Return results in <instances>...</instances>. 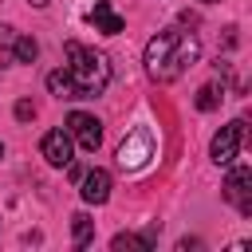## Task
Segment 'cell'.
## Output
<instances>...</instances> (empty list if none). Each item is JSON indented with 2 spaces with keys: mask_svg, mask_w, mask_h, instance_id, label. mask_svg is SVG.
Listing matches in <instances>:
<instances>
[{
  "mask_svg": "<svg viewBox=\"0 0 252 252\" xmlns=\"http://www.w3.org/2000/svg\"><path fill=\"white\" fill-rule=\"evenodd\" d=\"M201 4H217V0H201Z\"/></svg>",
  "mask_w": 252,
  "mask_h": 252,
  "instance_id": "17",
  "label": "cell"
},
{
  "mask_svg": "<svg viewBox=\"0 0 252 252\" xmlns=\"http://www.w3.org/2000/svg\"><path fill=\"white\" fill-rule=\"evenodd\" d=\"M220 193H224V201H228V205H236V213H240V217H252V169H248V165L228 169V177H224Z\"/></svg>",
  "mask_w": 252,
  "mask_h": 252,
  "instance_id": "5",
  "label": "cell"
},
{
  "mask_svg": "<svg viewBox=\"0 0 252 252\" xmlns=\"http://www.w3.org/2000/svg\"><path fill=\"white\" fill-rule=\"evenodd\" d=\"M244 118H232L228 126H220L217 134H213V142H209V158L217 161V165H232L236 161V154H240V146H244Z\"/></svg>",
  "mask_w": 252,
  "mask_h": 252,
  "instance_id": "4",
  "label": "cell"
},
{
  "mask_svg": "<svg viewBox=\"0 0 252 252\" xmlns=\"http://www.w3.org/2000/svg\"><path fill=\"white\" fill-rule=\"evenodd\" d=\"M12 35H16V28H8V24H0V51L8 47V39H12Z\"/></svg>",
  "mask_w": 252,
  "mask_h": 252,
  "instance_id": "15",
  "label": "cell"
},
{
  "mask_svg": "<svg viewBox=\"0 0 252 252\" xmlns=\"http://www.w3.org/2000/svg\"><path fill=\"white\" fill-rule=\"evenodd\" d=\"M28 4H32V8H47L51 0H28Z\"/></svg>",
  "mask_w": 252,
  "mask_h": 252,
  "instance_id": "16",
  "label": "cell"
},
{
  "mask_svg": "<svg viewBox=\"0 0 252 252\" xmlns=\"http://www.w3.org/2000/svg\"><path fill=\"white\" fill-rule=\"evenodd\" d=\"M220 98H224V87H217V83H205L201 91H197V110H217L220 106Z\"/></svg>",
  "mask_w": 252,
  "mask_h": 252,
  "instance_id": "13",
  "label": "cell"
},
{
  "mask_svg": "<svg viewBox=\"0 0 252 252\" xmlns=\"http://www.w3.org/2000/svg\"><path fill=\"white\" fill-rule=\"evenodd\" d=\"M87 20L94 24V32H102V35H118L126 24H122V16L110 8V0H94V8L87 12Z\"/></svg>",
  "mask_w": 252,
  "mask_h": 252,
  "instance_id": "9",
  "label": "cell"
},
{
  "mask_svg": "<svg viewBox=\"0 0 252 252\" xmlns=\"http://www.w3.org/2000/svg\"><path fill=\"white\" fill-rule=\"evenodd\" d=\"M4 51H8V59H12V63H35L39 43H35L32 35H20V32H16V35L8 39V47H4Z\"/></svg>",
  "mask_w": 252,
  "mask_h": 252,
  "instance_id": "10",
  "label": "cell"
},
{
  "mask_svg": "<svg viewBox=\"0 0 252 252\" xmlns=\"http://www.w3.org/2000/svg\"><path fill=\"white\" fill-rule=\"evenodd\" d=\"M16 118H20V122H32V118H35V102H32V98H20V102H16Z\"/></svg>",
  "mask_w": 252,
  "mask_h": 252,
  "instance_id": "14",
  "label": "cell"
},
{
  "mask_svg": "<svg viewBox=\"0 0 252 252\" xmlns=\"http://www.w3.org/2000/svg\"><path fill=\"white\" fill-rule=\"evenodd\" d=\"M39 154H43V161H47V165L67 169V165L75 161V142H71L67 126H63V130H47V134L39 138Z\"/></svg>",
  "mask_w": 252,
  "mask_h": 252,
  "instance_id": "7",
  "label": "cell"
},
{
  "mask_svg": "<svg viewBox=\"0 0 252 252\" xmlns=\"http://www.w3.org/2000/svg\"><path fill=\"white\" fill-rule=\"evenodd\" d=\"M0 158H4V142H0Z\"/></svg>",
  "mask_w": 252,
  "mask_h": 252,
  "instance_id": "18",
  "label": "cell"
},
{
  "mask_svg": "<svg viewBox=\"0 0 252 252\" xmlns=\"http://www.w3.org/2000/svg\"><path fill=\"white\" fill-rule=\"evenodd\" d=\"M79 197H83L87 205H106V197H110V173H106V169H87V173H79Z\"/></svg>",
  "mask_w": 252,
  "mask_h": 252,
  "instance_id": "8",
  "label": "cell"
},
{
  "mask_svg": "<svg viewBox=\"0 0 252 252\" xmlns=\"http://www.w3.org/2000/svg\"><path fill=\"white\" fill-rule=\"evenodd\" d=\"M71 240H75V248H87L94 240V220L87 213H75L71 217Z\"/></svg>",
  "mask_w": 252,
  "mask_h": 252,
  "instance_id": "12",
  "label": "cell"
},
{
  "mask_svg": "<svg viewBox=\"0 0 252 252\" xmlns=\"http://www.w3.org/2000/svg\"><path fill=\"white\" fill-rule=\"evenodd\" d=\"M114 158H118V165H122V169H130V173H134V169H142V165L154 158V134H150L146 126H134V130L122 138V146H118V154H114Z\"/></svg>",
  "mask_w": 252,
  "mask_h": 252,
  "instance_id": "3",
  "label": "cell"
},
{
  "mask_svg": "<svg viewBox=\"0 0 252 252\" xmlns=\"http://www.w3.org/2000/svg\"><path fill=\"white\" fill-rule=\"evenodd\" d=\"M67 134H71V142H79L87 154H94V150L102 146V122H98L94 114H87V110H71V114H67Z\"/></svg>",
  "mask_w": 252,
  "mask_h": 252,
  "instance_id": "6",
  "label": "cell"
},
{
  "mask_svg": "<svg viewBox=\"0 0 252 252\" xmlns=\"http://www.w3.org/2000/svg\"><path fill=\"white\" fill-rule=\"evenodd\" d=\"M197 59H201V39H197L193 32H181V28L158 32V35L146 43V55H142L146 75H150L154 83H173V79H181Z\"/></svg>",
  "mask_w": 252,
  "mask_h": 252,
  "instance_id": "2",
  "label": "cell"
},
{
  "mask_svg": "<svg viewBox=\"0 0 252 252\" xmlns=\"http://www.w3.org/2000/svg\"><path fill=\"white\" fill-rule=\"evenodd\" d=\"M67 67L47 75V91L55 98H98L110 87V59L79 39H67L63 47Z\"/></svg>",
  "mask_w": 252,
  "mask_h": 252,
  "instance_id": "1",
  "label": "cell"
},
{
  "mask_svg": "<svg viewBox=\"0 0 252 252\" xmlns=\"http://www.w3.org/2000/svg\"><path fill=\"white\" fill-rule=\"evenodd\" d=\"M154 240H158L154 232H118V236L110 240V248H114V252H126V248H142V252H150Z\"/></svg>",
  "mask_w": 252,
  "mask_h": 252,
  "instance_id": "11",
  "label": "cell"
}]
</instances>
